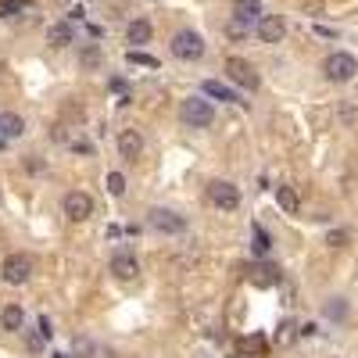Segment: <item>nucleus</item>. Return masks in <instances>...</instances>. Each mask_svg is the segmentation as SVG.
<instances>
[{
	"mask_svg": "<svg viewBox=\"0 0 358 358\" xmlns=\"http://www.w3.org/2000/svg\"><path fill=\"white\" fill-rule=\"evenodd\" d=\"M108 190H111L115 197H122V194H126V176H122V172H111V176H108Z\"/></svg>",
	"mask_w": 358,
	"mask_h": 358,
	"instance_id": "25",
	"label": "nucleus"
},
{
	"mask_svg": "<svg viewBox=\"0 0 358 358\" xmlns=\"http://www.w3.org/2000/svg\"><path fill=\"white\" fill-rule=\"evenodd\" d=\"M348 308H344V301H334V305H326V315H334V319H341Z\"/></svg>",
	"mask_w": 358,
	"mask_h": 358,
	"instance_id": "30",
	"label": "nucleus"
},
{
	"mask_svg": "<svg viewBox=\"0 0 358 358\" xmlns=\"http://www.w3.org/2000/svg\"><path fill=\"white\" fill-rule=\"evenodd\" d=\"M147 40H151V22H147V18L129 22V29H126V43H129V47H143Z\"/></svg>",
	"mask_w": 358,
	"mask_h": 358,
	"instance_id": "17",
	"label": "nucleus"
},
{
	"mask_svg": "<svg viewBox=\"0 0 358 358\" xmlns=\"http://www.w3.org/2000/svg\"><path fill=\"white\" fill-rule=\"evenodd\" d=\"M268 244H273V241H268V233H265L262 226H255V255H258V258L268 255Z\"/></svg>",
	"mask_w": 358,
	"mask_h": 358,
	"instance_id": "23",
	"label": "nucleus"
},
{
	"mask_svg": "<svg viewBox=\"0 0 358 358\" xmlns=\"http://www.w3.org/2000/svg\"><path fill=\"white\" fill-rule=\"evenodd\" d=\"M43 341H47V337H43L40 330H33V334H29V341H25V344H29V351H43Z\"/></svg>",
	"mask_w": 358,
	"mask_h": 358,
	"instance_id": "28",
	"label": "nucleus"
},
{
	"mask_svg": "<svg viewBox=\"0 0 358 358\" xmlns=\"http://www.w3.org/2000/svg\"><path fill=\"white\" fill-rule=\"evenodd\" d=\"M208 197H212V204L222 208V212H233V208L241 204V190L233 183H226V179H215V183L208 187Z\"/></svg>",
	"mask_w": 358,
	"mask_h": 358,
	"instance_id": "6",
	"label": "nucleus"
},
{
	"mask_svg": "<svg viewBox=\"0 0 358 358\" xmlns=\"http://www.w3.org/2000/svg\"><path fill=\"white\" fill-rule=\"evenodd\" d=\"M65 215L76 219V222H83V219L94 215V201H90V194H83V190L65 194Z\"/></svg>",
	"mask_w": 358,
	"mask_h": 358,
	"instance_id": "9",
	"label": "nucleus"
},
{
	"mask_svg": "<svg viewBox=\"0 0 358 358\" xmlns=\"http://www.w3.org/2000/svg\"><path fill=\"white\" fill-rule=\"evenodd\" d=\"M72 40H76L72 22H54V25L47 29V43H50V47H69Z\"/></svg>",
	"mask_w": 358,
	"mask_h": 358,
	"instance_id": "14",
	"label": "nucleus"
},
{
	"mask_svg": "<svg viewBox=\"0 0 358 358\" xmlns=\"http://www.w3.org/2000/svg\"><path fill=\"white\" fill-rule=\"evenodd\" d=\"M322 72H326V79H330V83H351V79L358 76V62H355L351 54L337 50V54H330V57H326Z\"/></svg>",
	"mask_w": 358,
	"mask_h": 358,
	"instance_id": "3",
	"label": "nucleus"
},
{
	"mask_svg": "<svg viewBox=\"0 0 358 358\" xmlns=\"http://www.w3.org/2000/svg\"><path fill=\"white\" fill-rule=\"evenodd\" d=\"M255 33H258L262 43H283V36H287V22H283L280 15H262V22L255 25Z\"/></svg>",
	"mask_w": 358,
	"mask_h": 358,
	"instance_id": "8",
	"label": "nucleus"
},
{
	"mask_svg": "<svg viewBox=\"0 0 358 358\" xmlns=\"http://www.w3.org/2000/svg\"><path fill=\"white\" fill-rule=\"evenodd\" d=\"M172 54L179 57V62H197V57H204L201 33H194V29H179V33L172 36Z\"/></svg>",
	"mask_w": 358,
	"mask_h": 358,
	"instance_id": "2",
	"label": "nucleus"
},
{
	"mask_svg": "<svg viewBox=\"0 0 358 358\" xmlns=\"http://www.w3.org/2000/svg\"><path fill=\"white\" fill-rule=\"evenodd\" d=\"M129 62L147 65V69H158V57H151V54H140V50H129Z\"/></svg>",
	"mask_w": 358,
	"mask_h": 358,
	"instance_id": "27",
	"label": "nucleus"
},
{
	"mask_svg": "<svg viewBox=\"0 0 358 358\" xmlns=\"http://www.w3.org/2000/svg\"><path fill=\"white\" fill-rule=\"evenodd\" d=\"M344 244H348V233H344V229L330 233V248H344Z\"/></svg>",
	"mask_w": 358,
	"mask_h": 358,
	"instance_id": "29",
	"label": "nucleus"
},
{
	"mask_svg": "<svg viewBox=\"0 0 358 358\" xmlns=\"http://www.w3.org/2000/svg\"><path fill=\"white\" fill-rule=\"evenodd\" d=\"M244 273L251 276V283H258V287H276L280 283V268L276 265H251V268H244Z\"/></svg>",
	"mask_w": 358,
	"mask_h": 358,
	"instance_id": "12",
	"label": "nucleus"
},
{
	"mask_svg": "<svg viewBox=\"0 0 358 358\" xmlns=\"http://www.w3.org/2000/svg\"><path fill=\"white\" fill-rule=\"evenodd\" d=\"M147 222H151V229H158V233H183V229H187V219L176 215V212H169V208H151Z\"/></svg>",
	"mask_w": 358,
	"mask_h": 358,
	"instance_id": "7",
	"label": "nucleus"
},
{
	"mask_svg": "<svg viewBox=\"0 0 358 358\" xmlns=\"http://www.w3.org/2000/svg\"><path fill=\"white\" fill-rule=\"evenodd\" d=\"M140 151H143V136L136 129H126L118 136V155L122 158H140Z\"/></svg>",
	"mask_w": 358,
	"mask_h": 358,
	"instance_id": "16",
	"label": "nucleus"
},
{
	"mask_svg": "<svg viewBox=\"0 0 358 358\" xmlns=\"http://www.w3.org/2000/svg\"><path fill=\"white\" fill-rule=\"evenodd\" d=\"M179 118H183L190 129H208L215 122V108L208 97H187L183 108H179Z\"/></svg>",
	"mask_w": 358,
	"mask_h": 358,
	"instance_id": "1",
	"label": "nucleus"
},
{
	"mask_svg": "<svg viewBox=\"0 0 358 358\" xmlns=\"http://www.w3.org/2000/svg\"><path fill=\"white\" fill-rule=\"evenodd\" d=\"M204 97H215V101H229V104H236V101H241V97H236L229 86H222V83H215V79H208V83H204Z\"/></svg>",
	"mask_w": 358,
	"mask_h": 358,
	"instance_id": "18",
	"label": "nucleus"
},
{
	"mask_svg": "<svg viewBox=\"0 0 358 358\" xmlns=\"http://www.w3.org/2000/svg\"><path fill=\"white\" fill-rule=\"evenodd\" d=\"M0 276H4V283H11V287L25 283L29 276H33V258H25V255H8L4 265H0Z\"/></svg>",
	"mask_w": 358,
	"mask_h": 358,
	"instance_id": "5",
	"label": "nucleus"
},
{
	"mask_svg": "<svg viewBox=\"0 0 358 358\" xmlns=\"http://www.w3.org/2000/svg\"><path fill=\"white\" fill-rule=\"evenodd\" d=\"M297 334H301V326H297L294 319H283V322H280V330H276V344L287 348V344H294Z\"/></svg>",
	"mask_w": 358,
	"mask_h": 358,
	"instance_id": "20",
	"label": "nucleus"
},
{
	"mask_svg": "<svg viewBox=\"0 0 358 358\" xmlns=\"http://www.w3.org/2000/svg\"><path fill=\"white\" fill-rule=\"evenodd\" d=\"M79 62H83V69H101L104 65V54H101V47H86Z\"/></svg>",
	"mask_w": 358,
	"mask_h": 358,
	"instance_id": "22",
	"label": "nucleus"
},
{
	"mask_svg": "<svg viewBox=\"0 0 358 358\" xmlns=\"http://www.w3.org/2000/svg\"><path fill=\"white\" fill-rule=\"evenodd\" d=\"M265 344H268V341H265L262 334H251L241 348H244V355H258V351H265Z\"/></svg>",
	"mask_w": 358,
	"mask_h": 358,
	"instance_id": "24",
	"label": "nucleus"
},
{
	"mask_svg": "<svg viewBox=\"0 0 358 358\" xmlns=\"http://www.w3.org/2000/svg\"><path fill=\"white\" fill-rule=\"evenodd\" d=\"M229 36H236V40L248 36V25H241V22H229Z\"/></svg>",
	"mask_w": 358,
	"mask_h": 358,
	"instance_id": "31",
	"label": "nucleus"
},
{
	"mask_svg": "<svg viewBox=\"0 0 358 358\" xmlns=\"http://www.w3.org/2000/svg\"><path fill=\"white\" fill-rule=\"evenodd\" d=\"M72 351H76L79 358H115L111 348H104V344H97V341H90V337H76V341H72Z\"/></svg>",
	"mask_w": 358,
	"mask_h": 358,
	"instance_id": "11",
	"label": "nucleus"
},
{
	"mask_svg": "<svg viewBox=\"0 0 358 358\" xmlns=\"http://www.w3.org/2000/svg\"><path fill=\"white\" fill-rule=\"evenodd\" d=\"M276 201H280V208H283V212H297V208H301V201H297V190L294 187H280L276 190Z\"/></svg>",
	"mask_w": 358,
	"mask_h": 358,
	"instance_id": "21",
	"label": "nucleus"
},
{
	"mask_svg": "<svg viewBox=\"0 0 358 358\" xmlns=\"http://www.w3.org/2000/svg\"><path fill=\"white\" fill-rule=\"evenodd\" d=\"M111 273H115L118 280H136V276H140V265H136L133 255H115V258H111Z\"/></svg>",
	"mask_w": 358,
	"mask_h": 358,
	"instance_id": "15",
	"label": "nucleus"
},
{
	"mask_svg": "<svg viewBox=\"0 0 358 358\" xmlns=\"http://www.w3.org/2000/svg\"><path fill=\"white\" fill-rule=\"evenodd\" d=\"M233 22H241L251 29V22H262V0H236L233 4Z\"/></svg>",
	"mask_w": 358,
	"mask_h": 358,
	"instance_id": "10",
	"label": "nucleus"
},
{
	"mask_svg": "<svg viewBox=\"0 0 358 358\" xmlns=\"http://www.w3.org/2000/svg\"><path fill=\"white\" fill-rule=\"evenodd\" d=\"M22 11V0H0V18H15Z\"/></svg>",
	"mask_w": 358,
	"mask_h": 358,
	"instance_id": "26",
	"label": "nucleus"
},
{
	"mask_svg": "<svg viewBox=\"0 0 358 358\" xmlns=\"http://www.w3.org/2000/svg\"><path fill=\"white\" fill-rule=\"evenodd\" d=\"M226 76H229L236 86H244L248 94H255V90L262 86V79H258L255 65H251V62H244V57H229V62H226Z\"/></svg>",
	"mask_w": 358,
	"mask_h": 358,
	"instance_id": "4",
	"label": "nucleus"
},
{
	"mask_svg": "<svg viewBox=\"0 0 358 358\" xmlns=\"http://www.w3.org/2000/svg\"><path fill=\"white\" fill-rule=\"evenodd\" d=\"M22 322H25V312L18 308V305H8L4 312H0V326H4V330H22Z\"/></svg>",
	"mask_w": 358,
	"mask_h": 358,
	"instance_id": "19",
	"label": "nucleus"
},
{
	"mask_svg": "<svg viewBox=\"0 0 358 358\" xmlns=\"http://www.w3.org/2000/svg\"><path fill=\"white\" fill-rule=\"evenodd\" d=\"M25 133V122H22V115H15V111H4L0 115V140H18Z\"/></svg>",
	"mask_w": 358,
	"mask_h": 358,
	"instance_id": "13",
	"label": "nucleus"
}]
</instances>
